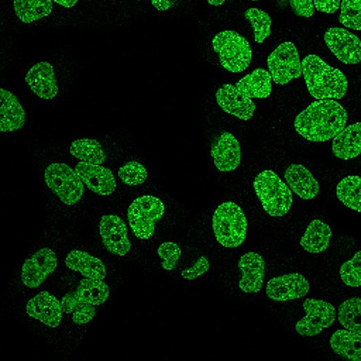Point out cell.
<instances>
[{
	"mask_svg": "<svg viewBox=\"0 0 361 361\" xmlns=\"http://www.w3.org/2000/svg\"><path fill=\"white\" fill-rule=\"evenodd\" d=\"M267 67L273 81L279 85L287 84L302 73L298 51L291 42L281 43L271 51Z\"/></svg>",
	"mask_w": 361,
	"mask_h": 361,
	"instance_id": "cell-8",
	"label": "cell"
},
{
	"mask_svg": "<svg viewBox=\"0 0 361 361\" xmlns=\"http://www.w3.org/2000/svg\"><path fill=\"white\" fill-rule=\"evenodd\" d=\"M329 345L338 355L361 361V334L347 329H338L329 338Z\"/></svg>",
	"mask_w": 361,
	"mask_h": 361,
	"instance_id": "cell-26",
	"label": "cell"
},
{
	"mask_svg": "<svg viewBox=\"0 0 361 361\" xmlns=\"http://www.w3.org/2000/svg\"><path fill=\"white\" fill-rule=\"evenodd\" d=\"M179 0H151L152 6L160 11H165L172 7Z\"/></svg>",
	"mask_w": 361,
	"mask_h": 361,
	"instance_id": "cell-41",
	"label": "cell"
},
{
	"mask_svg": "<svg viewBox=\"0 0 361 361\" xmlns=\"http://www.w3.org/2000/svg\"><path fill=\"white\" fill-rule=\"evenodd\" d=\"M215 96L216 103L226 113L244 121L252 117L256 108L254 102L238 90L235 85H223Z\"/></svg>",
	"mask_w": 361,
	"mask_h": 361,
	"instance_id": "cell-15",
	"label": "cell"
},
{
	"mask_svg": "<svg viewBox=\"0 0 361 361\" xmlns=\"http://www.w3.org/2000/svg\"><path fill=\"white\" fill-rule=\"evenodd\" d=\"M16 16L24 23H30L49 16L53 9L51 0H14Z\"/></svg>",
	"mask_w": 361,
	"mask_h": 361,
	"instance_id": "cell-28",
	"label": "cell"
},
{
	"mask_svg": "<svg viewBox=\"0 0 361 361\" xmlns=\"http://www.w3.org/2000/svg\"><path fill=\"white\" fill-rule=\"evenodd\" d=\"M252 1H258V0H252Z\"/></svg>",
	"mask_w": 361,
	"mask_h": 361,
	"instance_id": "cell-44",
	"label": "cell"
},
{
	"mask_svg": "<svg viewBox=\"0 0 361 361\" xmlns=\"http://www.w3.org/2000/svg\"><path fill=\"white\" fill-rule=\"evenodd\" d=\"M99 235L105 248L116 256L126 255L131 247L125 222L117 215L102 216L99 224Z\"/></svg>",
	"mask_w": 361,
	"mask_h": 361,
	"instance_id": "cell-13",
	"label": "cell"
},
{
	"mask_svg": "<svg viewBox=\"0 0 361 361\" xmlns=\"http://www.w3.org/2000/svg\"><path fill=\"white\" fill-rule=\"evenodd\" d=\"M65 8L73 7L78 0H51Z\"/></svg>",
	"mask_w": 361,
	"mask_h": 361,
	"instance_id": "cell-42",
	"label": "cell"
},
{
	"mask_svg": "<svg viewBox=\"0 0 361 361\" xmlns=\"http://www.w3.org/2000/svg\"><path fill=\"white\" fill-rule=\"evenodd\" d=\"M253 188L264 210L271 216H282L288 213L293 203L291 190L272 170L259 173Z\"/></svg>",
	"mask_w": 361,
	"mask_h": 361,
	"instance_id": "cell-4",
	"label": "cell"
},
{
	"mask_svg": "<svg viewBox=\"0 0 361 361\" xmlns=\"http://www.w3.org/2000/svg\"><path fill=\"white\" fill-rule=\"evenodd\" d=\"M334 155L341 159L348 160L361 153V122L344 128L332 141Z\"/></svg>",
	"mask_w": 361,
	"mask_h": 361,
	"instance_id": "cell-22",
	"label": "cell"
},
{
	"mask_svg": "<svg viewBox=\"0 0 361 361\" xmlns=\"http://www.w3.org/2000/svg\"><path fill=\"white\" fill-rule=\"evenodd\" d=\"M324 42L332 54L345 64L361 62V41L342 27H330L324 33Z\"/></svg>",
	"mask_w": 361,
	"mask_h": 361,
	"instance_id": "cell-11",
	"label": "cell"
},
{
	"mask_svg": "<svg viewBox=\"0 0 361 361\" xmlns=\"http://www.w3.org/2000/svg\"><path fill=\"white\" fill-rule=\"evenodd\" d=\"M49 188L67 205L78 202L84 193V183L75 170L64 163H52L44 170Z\"/></svg>",
	"mask_w": 361,
	"mask_h": 361,
	"instance_id": "cell-7",
	"label": "cell"
},
{
	"mask_svg": "<svg viewBox=\"0 0 361 361\" xmlns=\"http://www.w3.org/2000/svg\"><path fill=\"white\" fill-rule=\"evenodd\" d=\"M244 16L252 27L255 41L259 44L262 43L271 32V17L264 11L257 8L247 9Z\"/></svg>",
	"mask_w": 361,
	"mask_h": 361,
	"instance_id": "cell-32",
	"label": "cell"
},
{
	"mask_svg": "<svg viewBox=\"0 0 361 361\" xmlns=\"http://www.w3.org/2000/svg\"><path fill=\"white\" fill-rule=\"evenodd\" d=\"M339 276L342 282L350 287L361 286V250L344 262L340 267Z\"/></svg>",
	"mask_w": 361,
	"mask_h": 361,
	"instance_id": "cell-34",
	"label": "cell"
},
{
	"mask_svg": "<svg viewBox=\"0 0 361 361\" xmlns=\"http://www.w3.org/2000/svg\"><path fill=\"white\" fill-rule=\"evenodd\" d=\"M226 0H207V1L212 6H219L222 5Z\"/></svg>",
	"mask_w": 361,
	"mask_h": 361,
	"instance_id": "cell-43",
	"label": "cell"
},
{
	"mask_svg": "<svg viewBox=\"0 0 361 361\" xmlns=\"http://www.w3.org/2000/svg\"><path fill=\"white\" fill-rule=\"evenodd\" d=\"M338 199L347 207L361 212V177L348 176L336 186Z\"/></svg>",
	"mask_w": 361,
	"mask_h": 361,
	"instance_id": "cell-30",
	"label": "cell"
},
{
	"mask_svg": "<svg viewBox=\"0 0 361 361\" xmlns=\"http://www.w3.org/2000/svg\"><path fill=\"white\" fill-rule=\"evenodd\" d=\"M164 211L163 202L155 196L146 195L135 198L127 212L130 227L135 237L142 240L151 238Z\"/></svg>",
	"mask_w": 361,
	"mask_h": 361,
	"instance_id": "cell-6",
	"label": "cell"
},
{
	"mask_svg": "<svg viewBox=\"0 0 361 361\" xmlns=\"http://www.w3.org/2000/svg\"><path fill=\"white\" fill-rule=\"evenodd\" d=\"M338 320L344 329L361 334V297L342 302L338 308Z\"/></svg>",
	"mask_w": 361,
	"mask_h": 361,
	"instance_id": "cell-31",
	"label": "cell"
},
{
	"mask_svg": "<svg viewBox=\"0 0 361 361\" xmlns=\"http://www.w3.org/2000/svg\"><path fill=\"white\" fill-rule=\"evenodd\" d=\"M96 312L95 307L91 304H81L72 312L73 322L78 325L90 322Z\"/></svg>",
	"mask_w": 361,
	"mask_h": 361,
	"instance_id": "cell-38",
	"label": "cell"
},
{
	"mask_svg": "<svg viewBox=\"0 0 361 361\" xmlns=\"http://www.w3.org/2000/svg\"><path fill=\"white\" fill-rule=\"evenodd\" d=\"M305 85L317 99H341L348 90V80L339 69L327 64L315 54L307 55L301 61Z\"/></svg>",
	"mask_w": 361,
	"mask_h": 361,
	"instance_id": "cell-2",
	"label": "cell"
},
{
	"mask_svg": "<svg viewBox=\"0 0 361 361\" xmlns=\"http://www.w3.org/2000/svg\"><path fill=\"white\" fill-rule=\"evenodd\" d=\"M331 235V229L327 224L320 219H314L307 225L300 245L307 252L320 253L329 247Z\"/></svg>",
	"mask_w": 361,
	"mask_h": 361,
	"instance_id": "cell-25",
	"label": "cell"
},
{
	"mask_svg": "<svg viewBox=\"0 0 361 361\" xmlns=\"http://www.w3.org/2000/svg\"><path fill=\"white\" fill-rule=\"evenodd\" d=\"M271 80L269 71L258 68L240 79L235 85L250 99H262L268 97L271 92Z\"/></svg>",
	"mask_w": 361,
	"mask_h": 361,
	"instance_id": "cell-24",
	"label": "cell"
},
{
	"mask_svg": "<svg viewBox=\"0 0 361 361\" xmlns=\"http://www.w3.org/2000/svg\"><path fill=\"white\" fill-rule=\"evenodd\" d=\"M62 312L61 301L46 290L35 295L26 305V313L30 317L51 328L60 324Z\"/></svg>",
	"mask_w": 361,
	"mask_h": 361,
	"instance_id": "cell-17",
	"label": "cell"
},
{
	"mask_svg": "<svg viewBox=\"0 0 361 361\" xmlns=\"http://www.w3.org/2000/svg\"><path fill=\"white\" fill-rule=\"evenodd\" d=\"M221 66L231 73L245 71L252 61V49L248 41L234 30L217 33L212 41Z\"/></svg>",
	"mask_w": 361,
	"mask_h": 361,
	"instance_id": "cell-5",
	"label": "cell"
},
{
	"mask_svg": "<svg viewBox=\"0 0 361 361\" xmlns=\"http://www.w3.org/2000/svg\"><path fill=\"white\" fill-rule=\"evenodd\" d=\"M313 2L318 11L334 13L340 8L341 0H313Z\"/></svg>",
	"mask_w": 361,
	"mask_h": 361,
	"instance_id": "cell-40",
	"label": "cell"
},
{
	"mask_svg": "<svg viewBox=\"0 0 361 361\" xmlns=\"http://www.w3.org/2000/svg\"><path fill=\"white\" fill-rule=\"evenodd\" d=\"M284 177L289 188L300 198L313 199L319 191V185L304 166L292 164L286 169Z\"/></svg>",
	"mask_w": 361,
	"mask_h": 361,
	"instance_id": "cell-20",
	"label": "cell"
},
{
	"mask_svg": "<svg viewBox=\"0 0 361 361\" xmlns=\"http://www.w3.org/2000/svg\"><path fill=\"white\" fill-rule=\"evenodd\" d=\"M211 156L216 168L221 172L235 170L241 161V147L238 140L229 132H224L213 143Z\"/></svg>",
	"mask_w": 361,
	"mask_h": 361,
	"instance_id": "cell-18",
	"label": "cell"
},
{
	"mask_svg": "<svg viewBox=\"0 0 361 361\" xmlns=\"http://www.w3.org/2000/svg\"><path fill=\"white\" fill-rule=\"evenodd\" d=\"M295 15L300 17L310 18L314 13L313 0H288Z\"/></svg>",
	"mask_w": 361,
	"mask_h": 361,
	"instance_id": "cell-39",
	"label": "cell"
},
{
	"mask_svg": "<svg viewBox=\"0 0 361 361\" xmlns=\"http://www.w3.org/2000/svg\"><path fill=\"white\" fill-rule=\"evenodd\" d=\"M0 94L1 132H13L22 128L25 122V112L17 97L3 87Z\"/></svg>",
	"mask_w": 361,
	"mask_h": 361,
	"instance_id": "cell-21",
	"label": "cell"
},
{
	"mask_svg": "<svg viewBox=\"0 0 361 361\" xmlns=\"http://www.w3.org/2000/svg\"><path fill=\"white\" fill-rule=\"evenodd\" d=\"M74 170L87 188L97 195H110L116 188V178L111 170L101 164L80 161Z\"/></svg>",
	"mask_w": 361,
	"mask_h": 361,
	"instance_id": "cell-14",
	"label": "cell"
},
{
	"mask_svg": "<svg viewBox=\"0 0 361 361\" xmlns=\"http://www.w3.org/2000/svg\"><path fill=\"white\" fill-rule=\"evenodd\" d=\"M181 253L180 246L171 241L162 243L157 249V254L162 259L161 266L166 271H171L176 268Z\"/></svg>",
	"mask_w": 361,
	"mask_h": 361,
	"instance_id": "cell-36",
	"label": "cell"
},
{
	"mask_svg": "<svg viewBox=\"0 0 361 361\" xmlns=\"http://www.w3.org/2000/svg\"><path fill=\"white\" fill-rule=\"evenodd\" d=\"M338 21L345 27L361 30V0H341Z\"/></svg>",
	"mask_w": 361,
	"mask_h": 361,
	"instance_id": "cell-33",
	"label": "cell"
},
{
	"mask_svg": "<svg viewBox=\"0 0 361 361\" xmlns=\"http://www.w3.org/2000/svg\"><path fill=\"white\" fill-rule=\"evenodd\" d=\"M118 176L123 183L135 186L142 184L147 178L145 167L137 161H130L119 168Z\"/></svg>",
	"mask_w": 361,
	"mask_h": 361,
	"instance_id": "cell-35",
	"label": "cell"
},
{
	"mask_svg": "<svg viewBox=\"0 0 361 361\" xmlns=\"http://www.w3.org/2000/svg\"><path fill=\"white\" fill-rule=\"evenodd\" d=\"M65 264L70 269L79 272L87 279L103 280L106 276L104 262L90 254L74 250L66 257Z\"/></svg>",
	"mask_w": 361,
	"mask_h": 361,
	"instance_id": "cell-23",
	"label": "cell"
},
{
	"mask_svg": "<svg viewBox=\"0 0 361 361\" xmlns=\"http://www.w3.org/2000/svg\"><path fill=\"white\" fill-rule=\"evenodd\" d=\"M241 274L239 288L245 293H255L262 288L265 275V262L257 252H247L238 263Z\"/></svg>",
	"mask_w": 361,
	"mask_h": 361,
	"instance_id": "cell-16",
	"label": "cell"
},
{
	"mask_svg": "<svg viewBox=\"0 0 361 361\" xmlns=\"http://www.w3.org/2000/svg\"><path fill=\"white\" fill-rule=\"evenodd\" d=\"M310 287L303 275L291 272L271 278L267 283L266 294L274 301L286 302L305 296Z\"/></svg>",
	"mask_w": 361,
	"mask_h": 361,
	"instance_id": "cell-12",
	"label": "cell"
},
{
	"mask_svg": "<svg viewBox=\"0 0 361 361\" xmlns=\"http://www.w3.org/2000/svg\"><path fill=\"white\" fill-rule=\"evenodd\" d=\"M70 153L81 161L102 164L106 158L105 151L95 139L80 138L72 142Z\"/></svg>",
	"mask_w": 361,
	"mask_h": 361,
	"instance_id": "cell-29",
	"label": "cell"
},
{
	"mask_svg": "<svg viewBox=\"0 0 361 361\" xmlns=\"http://www.w3.org/2000/svg\"><path fill=\"white\" fill-rule=\"evenodd\" d=\"M305 315L297 322L296 332L302 336H314L329 328L335 321L336 310L329 302L307 298L302 302Z\"/></svg>",
	"mask_w": 361,
	"mask_h": 361,
	"instance_id": "cell-9",
	"label": "cell"
},
{
	"mask_svg": "<svg viewBox=\"0 0 361 361\" xmlns=\"http://www.w3.org/2000/svg\"><path fill=\"white\" fill-rule=\"evenodd\" d=\"M210 267V263L207 257L204 255L200 256L195 262V264L180 272L181 276L186 280H194L204 273H206Z\"/></svg>",
	"mask_w": 361,
	"mask_h": 361,
	"instance_id": "cell-37",
	"label": "cell"
},
{
	"mask_svg": "<svg viewBox=\"0 0 361 361\" xmlns=\"http://www.w3.org/2000/svg\"><path fill=\"white\" fill-rule=\"evenodd\" d=\"M25 79L30 90L41 99H52L58 94L54 70L49 62L40 61L34 64L27 72Z\"/></svg>",
	"mask_w": 361,
	"mask_h": 361,
	"instance_id": "cell-19",
	"label": "cell"
},
{
	"mask_svg": "<svg viewBox=\"0 0 361 361\" xmlns=\"http://www.w3.org/2000/svg\"><path fill=\"white\" fill-rule=\"evenodd\" d=\"M348 113L338 102L326 99L312 102L294 121L297 133L312 142L334 137L345 126Z\"/></svg>",
	"mask_w": 361,
	"mask_h": 361,
	"instance_id": "cell-1",
	"label": "cell"
},
{
	"mask_svg": "<svg viewBox=\"0 0 361 361\" xmlns=\"http://www.w3.org/2000/svg\"><path fill=\"white\" fill-rule=\"evenodd\" d=\"M73 293L80 304L100 305L108 299L109 288L102 280L85 278L80 280Z\"/></svg>",
	"mask_w": 361,
	"mask_h": 361,
	"instance_id": "cell-27",
	"label": "cell"
},
{
	"mask_svg": "<svg viewBox=\"0 0 361 361\" xmlns=\"http://www.w3.org/2000/svg\"><path fill=\"white\" fill-rule=\"evenodd\" d=\"M57 264L56 255L51 249L41 248L25 260L21 269V281L27 287L35 288L54 271Z\"/></svg>",
	"mask_w": 361,
	"mask_h": 361,
	"instance_id": "cell-10",
	"label": "cell"
},
{
	"mask_svg": "<svg viewBox=\"0 0 361 361\" xmlns=\"http://www.w3.org/2000/svg\"><path fill=\"white\" fill-rule=\"evenodd\" d=\"M212 228L216 241L226 248H235L245 240L247 218L236 203L227 201L220 204L212 219Z\"/></svg>",
	"mask_w": 361,
	"mask_h": 361,
	"instance_id": "cell-3",
	"label": "cell"
}]
</instances>
